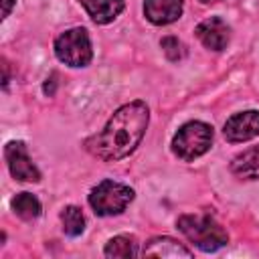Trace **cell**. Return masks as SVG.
<instances>
[{
    "instance_id": "9c48e42d",
    "label": "cell",
    "mask_w": 259,
    "mask_h": 259,
    "mask_svg": "<svg viewBox=\"0 0 259 259\" xmlns=\"http://www.w3.org/2000/svg\"><path fill=\"white\" fill-rule=\"evenodd\" d=\"M182 0H144V14L152 24H170L182 16Z\"/></svg>"
},
{
    "instance_id": "5b68a950",
    "label": "cell",
    "mask_w": 259,
    "mask_h": 259,
    "mask_svg": "<svg viewBox=\"0 0 259 259\" xmlns=\"http://www.w3.org/2000/svg\"><path fill=\"white\" fill-rule=\"evenodd\" d=\"M55 55L61 63L69 67H87L93 59V49L87 30L83 26H75L61 32L55 40Z\"/></svg>"
},
{
    "instance_id": "30bf717a",
    "label": "cell",
    "mask_w": 259,
    "mask_h": 259,
    "mask_svg": "<svg viewBox=\"0 0 259 259\" xmlns=\"http://www.w3.org/2000/svg\"><path fill=\"white\" fill-rule=\"evenodd\" d=\"M95 24L113 22L125 8V0H77Z\"/></svg>"
},
{
    "instance_id": "52a82bcc",
    "label": "cell",
    "mask_w": 259,
    "mask_h": 259,
    "mask_svg": "<svg viewBox=\"0 0 259 259\" xmlns=\"http://www.w3.org/2000/svg\"><path fill=\"white\" fill-rule=\"evenodd\" d=\"M223 134L231 144L253 140L255 136H259V111L257 109H247V111L231 115L225 123Z\"/></svg>"
},
{
    "instance_id": "7c38bea8",
    "label": "cell",
    "mask_w": 259,
    "mask_h": 259,
    "mask_svg": "<svg viewBox=\"0 0 259 259\" xmlns=\"http://www.w3.org/2000/svg\"><path fill=\"white\" fill-rule=\"evenodd\" d=\"M231 172L243 180H259V144L237 154L231 162Z\"/></svg>"
},
{
    "instance_id": "4fadbf2b",
    "label": "cell",
    "mask_w": 259,
    "mask_h": 259,
    "mask_svg": "<svg viewBox=\"0 0 259 259\" xmlns=\"http://www.w3.org/2000/svg\"><path fill=\"white\" fill-rule=\"evenodd\" d=\"M10 206H12V210H14L20 219H24V221H32V219H36V217L40 214V202H38V198H36L34 194H30V192H20V194H16V196L12 198V202H10Z\"/></svg>"
},
{
    "instance_id": "7a4b0ae2",
    "label": "cell",
    "mask_w": 259,
    "mask_h": 259,
    "mask_svg": "<svg viewBox=\"0 0 259 259\" xmlns=\"http://www.w3.org/2000/svg\"><path fill=\"white\" fill-rule=\"evenodd\" d=\"M176 227L180 233L194 243L200 251H217L229 243L227 231L210 217L204 212H194V214H180L176 221Z\"/></svg>"
},
{
    "instance_id": "e0dca14e",
    "label": "cell",
    "mask_w": 259,
    "mask_h": 259,
    "mask_svg": "<svg viewBox=\"0 0 259 259\" xmlns=\"http://www.w3.org/2000/svg\"><path fill=\"white\" fill-rule=\"evenodd\" d=\"M12 6H14V0H2V18H6L10 14Z\"/></svg>"
},
{
    "instance_id": "9a60e30c",
    "label": "cell",
    "mask_w": 259,
    "mask_h": 259,
    "mask_svg": "<svg viewBox=\"0 0 259 259\" xmlns=\"http://www.w3.org/2000/svg\"><path fill=\"white\" fill-rule=\"evenodd\" d=\"M61 223H63V231L69 237H79L85 231V217L79 206H73V204L65 206L61 212Z\"/></svg>"
},
{
    "instance_id": "ac0fdd59",
    "label": "cell",
    "mask_w": 259,
    "mask_h": 259,
    "mask_svg": "<svg viewBox=\"0 0 259 259\" xmlns=\"http://www.w3.org/2000/svg\"><path fill=\"white\" fill-rule=\"evenodd\" d=\"M202 4H214V2H221V0H200Z\"/></svg>"
},
{
    "instance_id": "2e32d148",
    "label": "cell",
    "mask_w": 259,
    "mask_h": 259,
    "mask_svg": "<svg viewBox=\"0 0 259 259\" xmlns=\"http://www.w3.org/2000/svg\"><path fill=\"white\" fill-rule=\"evenodd\" d=\"M160 45H162V49H164V53H166V57H168L170 61H180V59L186 55L184 45H182L176 36H164Z\"/></svg>"
},
{
    "instance_id": "8fae6325",
    "label": "cell",
    "mask_w": 259,
    "mask_h": 259,
    "mask_svg": "<svg viewBox=\"0 0 259 259\" xmlns=\"http://www.w3.org/2000/svg\"><path fill=\"white\" fill-rule=\"evenodd\" d=\"M144 257H192L190 249H186L182 243H178L172 237H154L150 239L144 249Z\"/></svg>"
},
{
    "instance_id": "277c9868",
    "label": "cell",
    "mask_w": 259,
    "mask_h": 259,
    "mask_svg": "<svg viewBox=\"0 0 259 259\" xmlns=\"http://www.w3.org/2000/svg\"><path fill=\"white\" fill-rule=\"evenodd\" d=\"M134 200V190L127 184L115 180H101L89 192V204L99 217H113L125 210V206Z\"/></svg>"
},
{
    "instance_id": "8992f818",
    "label": "cell",
    "mask_w": 259,
    "mask_h": 259,
    "mask_svg": "<svg viewBox=\"0 0 259 259\" xmlns=\"http://www.w3.org/2000/svg\"><path fill=\"white\" fill-rule=\"evenodd\" d=\"M4 158H6L8 170H10L14 180H20V182H38L40 180V172L32 164L24 142H20V140L8 142L4 146Z\"/></svg>"
},
{
    "instance_id": "3957f363",
    "label": "cell",
    "mask_w": 259,
    "mask_h": 259,
    "mask_svg": "<svg viewBox=\"0 0 259 259\" xmlns=\"http://www.w3.org/2000/svg\"><path fill=\"white\" fill-rule=\"evenodd\" d=\"M210 146H212V127L204 121L184 123L172 140V152L184 162H192L198 156L206 154Z\"/></svg>"
},
{
    "instance_id": "6da1fadb",
    "label": "cell",
    "mask_w": 259,
    "mask_h": 259,
    "mask_svg": "<svg viewBox=\"0 0 259 259\" xmlns=\"http://www.w3.org/2000/svg\"><path fill=\"white\" fill-rule=\"evenodd\" d=\"M150 121V109L142 99L121 105L105 127L85 140V150L103 162L127 158L142 142Z\"/></svg>"
},
{
    "instance_id": "5bb4252c",
    "label": "cell",
    "mask_w": 259,
    "mask_h": 259,
    "mask_svg": "<svg viewBox=\"0 0 259 259\" xmlns=\"http://www.w3.org/2000/svg\"><path fill=\"white\" fill-rule=\"evenodd\" d=\"M107 257H136L138 255V243L130 235H117L107 241L105 251Z\"/></svg>"
},
{
    "instance_id": "ba28073f",
    "label": "cell",
    "mask_w": 259,
    "mask_h": 259,
    "mask_svg": "<svg viewBox=\"0 0 259 259\" xmlns=\"http://www.w3.org/2000/svg\"><path fill=\"white\" fill-rule=\"evenodd\" d=\"M194 32L200 38V42L206 49H210V51H223V49H227L229 38H231V28L219 16H210V18L202 20L196 26Z\"/></svg>"
}]
</instances>
